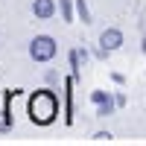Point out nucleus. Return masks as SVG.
I'll return each mask as SVG.
<instances>
[{
    "label": "nucleus",
    "instance_id": "nucleus-6",
    "mask_svg": "<svg viewBox=\"0 0 146 146\" xmlns=\"http://www.w3.org/2000/svg\"><path fill=\"white\" fill-rule=\"evenodd\" d=\"M73 6H76V0H58V12H62L64 23H70V21H73Z\"/></svg>",
    "mask_w": 146,
    "mask_h": 146
},
{
    "label": "nucleus",
    "instance_id": "nucleus-3",
    "mask_svg": "<svg viewBox=\"0 0 146 146\" xmlns=\"http://www.w3.org/2000/svg\"><path fill=\"white\" fill-rule=\"evenodd\" d=\"M123 44V32H120L117 27H111V29H105L102 35H100V47L108 53V50H117V47Z\"/></svg>",
    "mask_w": 146,
    "mask_h": 146
},
{
    "label": "nucleus",
    "instance_id": "nucleus-5",
    "mask_svg": "<svg viewBox=\"0 0 146 146\" xmlns=\"http://www.w3.org/2000/svg\"><path fill=\"white\" fill-rule=\"evenodd\" d=\"M73 79L76 76H67L64 79V102H67V111H64V123H73Z\"/></svg>",
    "mask_w": 146,
    "mask_h": 146
},
{
    "label": "nucleus",
    "instance_id": "nucleus-11",
    "mask_svg": "<svg viewBox=\"0 0 146 146\" xmlns=\"http://www.w3.org/2000/svg\"><path fill=\"white\" fill-rule=\"evenodd\" d=\"M140 47H143V53H146V35H143V44H140Z\"/></svg>",
    "mask_w": 146,
    "mask_h": 146
},
{
    "label": "nucleus",
    "instance_id": "nucleus-2",
    "mask_svg": "<svg viewBox=\"0 0 146 146\" xmlns=\"http://www.w3.org/2000/svg\"><path fill=\"white\" fill-rule=\"evenodd\" d=\"M29 56H32V62H50L56 56V41L50 35H35L29 44Z\"/></svg>",
    "mask_w": 146,
    "mask_h": 146
},
{
    "label": "nucleus",
    "instance_id": "nucleus-10",
    "mask_svg": "<svg viewBox=\"0 0 146 146\" xmlns=\"http://www.w3.org/2000/svg\"><path fill=\"white\" fill-rule=\"evenodd\" d=\"M94 140H96V143H108V140H114V137H111V131H96Z\"/></svg>",
    "mask_w": 146,
    "mask_h": 146
},
{
    "label": "nucleus",
    "instance_id": "nucleus-9",
    "mask_svg": "<svg viewBox=\"0 0 146 146\" xmlns=\"http://www.w3.org/2000/svg\"><path fill=\"white\" fill-rule=\"evenodd\" d=\"M91 100H94L96 105H100V102H105V100H111V96H108L105 91H94V94H91Z\"/></svg>",
    "mask_w": 146,
    "mask_h": 146
},
{
    "label": "nucleus",
    "instance_id": "nucleus-4",
    "mask_svg": "<svg viewBox=\"0 0 146 146\" xmlns=\"http://www.w3.org/2000/svg\"><path fill=\"white\" fill-rule=\"evenodd\" d=\"M32 15L35 18H53L56 15V3H53V0H32Z\"/></svg>",
    "mask_w": 146,
    "mask_h": 146
},
{
    "label": "nucleus",
    "instance_id": "nucleus-8",
    "mask_svg": "<svg viewBox=\"0 0 146 146\" xmlns=\"http://www.w3.org/2000/svg\"><path fill=\"white\" fill-rule=\"evenodd\" d=\"M114 105H117V102H111V100H105V102H100V108H96V114H100V117H108V114L114 111Z\"/></svg>",
    "mask_w": 146,
    "mask_h": 146
},
{
    "label": "nucleus",
    "instance_id": "nucleus-1",
    "mask_svg": "<svg viewBox=\"0 0 146 146\" xmlns=\"http://www.w3.org/2000/svg\"><path fill=\"white\" fill-rule=\"evenodd\" d=\"M56 114H58V102H56L53 91L38 88V91L29 96V117H32V123H38V126H50L53 120H56Z\"/></svg>",
    "mask_w": 146,
    "mask_h": 146
},
{
    "label": "nucleus",
    "instance_id": "nucleus-7",
    "mask_svg": "<svg viewBox=\"0 0 146 146\" xmlns=\"http://www.w3.org/2000/svg\"><path fill=\"white\" fill-rule=\"evenodd\" d=\"M76 12H79V18L85 23H91V12H88V3H85V0H76Z\"/></svg>",
    "mask_w": 146,
    "mask_h": 146
}]
</instances>
